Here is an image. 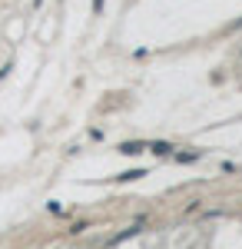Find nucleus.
I'll list each match as a JSON object with an SVG mask.
<instances>
[{
    "mask_svg": "<svg viewBox=\"0 0 242 249\" xmlns=\"http://www.w3.org/2000/svg\"><path fill=\"white\" fill-rule=\"evenodd\" d=\"M143 150H146V143H139V140H136V143H123V146H120V153H126V156H136V153H143Z\"/></svg>",
    "mask_w": 242,
    "mask_h": 249,
    "instance_id": "obj_1",
    "label": "nucleus"
},
{
    "mask_svg": "<svg viewBox=\"0 0 242 249\" xmlns=\"http://www.w3.org/2000/svg\"><path fill=\"white\" fill-rule=\"evenodd\" d=\"M149 150H153L156 156H169V153H173V146H169V143H163V140H159V143H149Z\"/></svg>",
    "mask_w": 242,
    "mask_h": 249,
    "instance_id": "obj_2",
    "label": "nucleus"
},
{
    "mask_svg": "<svg viewBox=\"0 0 242 249\" xmlns=\"http://www.w3.org/2000/svg\"><path fill=\"white\" fill-rule=\"evenodd\" d=\"M176 160H183V163H192V160H199V153H179Z\"/></svg>",
    "mask_w": 242,
    "mask_h": 249,
    "instance_id": "obj_3",
    "label": "nucleus"
},
{
    "mask_svg": "<svg viewBox=\"0 0 242 249\" xmlns=\"http://www.w3.org/2000/svg\"><path fill=\"white\" fill-rule=\"evenodd\" d=\"M100 7H103V0H93V14H100Z\"/></svg>",
    "mask_w": 242,
    "mask_h": 249,
    "instance_id": "obj_4",
    "label": "nucleus"
}]
</instances>
